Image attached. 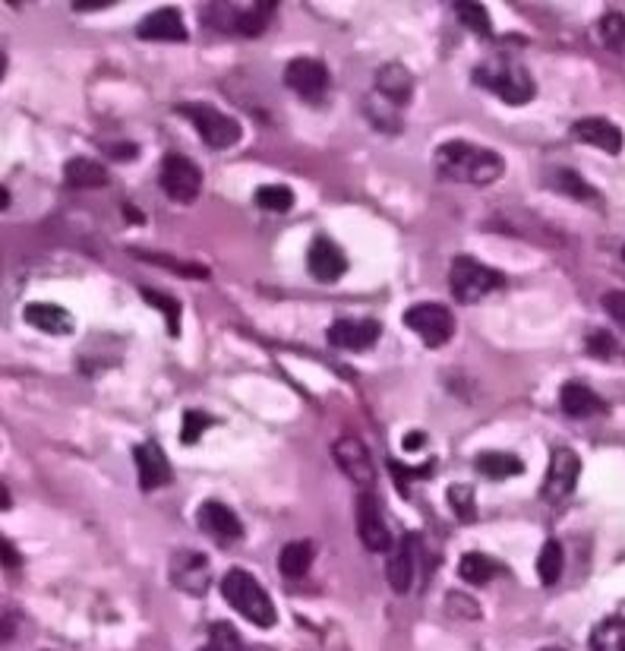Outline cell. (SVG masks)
I'll use <instances>...</instances> for the list:
<instances>
[{
	"label": "cell",
	"instance_id": "f6af8a7d",
	"mask_svg": "<svg viewBox=\"0 0 625 651\" xmlns=\"http://www.w3.org/2000/svg\"><path fill=\"white\" fill-rule=\"evenodd\" d=\"M10 206V190L7 187H0V212H4Z\"/></svg>",
	"mask_w": 625,
	"mask_h": 651
},
{
	"label": "cell",
	"instance_id": "d6986e66",
	"mask_svg": "<svg viewBox=\"0 0 625 651\" xmlns=\"http://www.w3.org/2000/svg\"><path fill=\"white\" fill-rule=\"evenodd\" d=\"M196 522L203 531H209V535L221 538V541H234L244 535V525H240L237 519V512L225 503H218V500H209L196 509Z\"/></svg>",
	"mask_w": 625,
	"mask_h": 651
},
{
	"label": "cell",
	"instance_id": "30bf717a",
	"mask_svg": "<svg viewBox=\"0 0 625 651\" xmlns=\"http://www.w3.org/2000/svg\"><path fill=\"white\" fill-rule=\"evenodd\" d=\"M357 538L364 541V547L373 550V554H389L392 550L389 525H386V519H382L379 503L370 490L357 497Z\"/></svg>",
	"mask_w": 625,
	"mask_h": 651
},
{
	"label": "cell",
	"instance_id": "277c9868",
	"mask_svg": "<svg viewBox=\"0 0 625 651\" xmlns=\"http://www.w3.org/2000/svg\"><path fill=\"white\" fill-rule=\"evenodd\" d=\"M449 285H452L455 301L477 304V301L487 298V294H493L506 285V275L493 266H483L480 260H474V256H455L452 272H449Z\"/></svg>",
	"mask_w": 625,
	"mask_h": 651
},
{
	"label": "cell",
	"instance_id": "74e56055",
	"mask_svg": "<svg viewBox=\"0 0 625 651\" xmlns=\"http://www.w3.org/2000/svg\"><path fill=\"white\" fill-rule=\"evenodd\" d=\"M584 348H588L591 358L607 361V358H613V354H616V339H613L610 332L597 329V332H591V335H588V339H584Z\"/></svg>",
	"mask_w": 625,
	"mask_h": 651
},
{
	"label": "cell",
	"instance_id": "3957f363",
	"mask_svg": "<svg viewBox=\"0 0 625 651\" xmlns=\"http://www.w3.org/2000/svg\"><path fill=\"white\" fill-rule=\"evenodd\" d=\"M474 83L496 92L506 105H528L534 98V80L531 73L524 70L521 64H512V61H487L474 70Z\"/></svg>",
	"mask_w": 625,
	"mask_h": 651
},
{
	"label": "cell",
	"instance_id": "681fc988",
	"mask_svg": "<svg viewBox=\"0 0 625 651\" xmlns=\"http://www.w3.org/2000/svg\"><path fill=\"white\" fill-rule=\"evenodd\" d=\"M622 256H625V247H622Z\"/></svg>",
	"mask_w": 625,
	"mask_h": 651
},
{
	"label": "cell",
	"instance_id": "d4e9b609",
	"mask_svg": "<svg viewBox=\"0 0 625 651\" xmlns=\"http://www.w3.org/2000/svg\"><path fill=\"white\" fill-rule=\"evenodd\" d=\"M474 465H477L480 475L490 478V481L518 478L524 471V462L518 456H512V452H480V456L474 459Z\"/></svg>",
	"mask_w": 625,
	"mask_h": 651
},
{
	"label": "cell",
	"instance_id": "7dc6e473",
	"mask_svg": "<svg viewBox=\"0 0 625 651\" xmlns=\"http://www.w3.org/2000/svg\"><path fill=\"white\" fill-rule=\"evenodd\" d=\"M199 651H218L215 645H206V648H199Z\"/></svg>",
	"mask_w": 625,
	"mask_h": 651
},
{
	"label": "cell",
	"instance_id": "603a6c76",
	"mask_svg": "<svg viewBox=\"0 0 625 651\" xmlns=\"http://www.w3.org/2000/svg\"><path fill=\"white\" fill-rule=\"evenodd\" d=\"M64 181L73 190H92L108 184V168L95 159H70L64 168Z\"/></svg>",
	"mask_w": 625,
	"mask_h": 651
},
{
	"label": "cell",
	"instance_id": "cb8c5ba5",
	"mask_svg": "<svg viewBox=\"0 0 625 651\" xmlns=\"http://www.w3.org/2000/svg\"><path fill=\"white\" fill-rule=\"evenodd\" d=\"M313 560H316L313 541H291V544L281 547V554H278V572L288 579H300V576H307Z\"/></svg>",
	"mask_w": 625,
	"mask_h": 651
},
{
	"label": "cell",
	"instance_id": "ab89813d",
	"mask_svg": "<svg viewBox=\"0 0 625 651\" xmlns=\"http://www.w3.org/2000/svg\"><path fill=\"white\" fill-rule=\"evenodd\" d=\"M16 626H19V614L13 607H0V642H7L16 636Z\"/></svg>",
	"mask_w": 625,
	"mask_h": 651
},
{
	"label": "cell",
	"instance_id": "836d02e7",
	"mask_svg": "<svg viewBox=\"0 0 625 651\" xmlns=\"http://www.w3.org/2000/svg\"><path fill=\"white\" fill-rule=\"evenodd\" d=\"M600 38H603V45L613 48V51H622L625 45V16L610 10V13H603L600 19Z\"/></svg>",
	"mask_w": 625,
	"mask_h": 651
},
{
	"label": "cell",
	"instance_id": "8d00e7d4",
	"mask_svg": "<svg viewBox=\"0 0 625 651\" xmlns=\"http://www.w3.org/2000/svg\"><path fill=\"white\" fill-rule=\"evenodd\" d=\"M136 256H139V260L158 263V266H168L177 275H190V279H206V275H209V269L193 266V263H180V260H174V256H165V253H136Z\"/></svg>",
	"mask_w": 625,
	"mask_h": 651
},
{
	"label": "cell",
	"instance_id": "c3c4849f",
	"mask_svg": "<svg viewBox=\"0 0 625 651\" xmlns=\"http://www.w3.org/2000/svg\"><path fill=\"white\" fill-rule=\"evenodd\" d=\"M543 651H566V648H543Z\"/></svg>",
	"mask_w": 625,
	"mask_h": 651
},
{
	"label": "cell",
	"instance_id": "4316f807",
	"mask_svg": "<svg viewBox=\"0 0 625 651\" xmlns=\"http://www.w3.org/2000/svg\"><path fill=\"white\" fill-rule=\"evenodd\" d=\"M591 651H625V617H610L594 626Z\"/></svg>",
	"mask_w": 625,
	"mask_h": 651
},
{
	"label": "cell",
	"instance_id": "9c48e42d",
	"mask_svg": "<svg viewBox=\"0 0 625 651\" xmlns=\"http://www.w3.org/2000/svg\"><path fill=\"white\" fill-rule=\"evenodd\" d=\"M578 478H581V459L575 456L572 449L556 446L553 456H550L547 481H543V490H540L543 500H550V503L566 500L569 493L578 487Z\"/></svg>",
	"mask_w": 625,
	"mask_h": 651
},
{
	"label": "cell",
	"instance_id": "e575fe53",
	"mask_svg": "<svg viewBox=\"0 0 625 651\" xmlns=\"http://www.w3.org/2000/svg\"><path fill=\"white\" fill-rule=\"evenodd\" d=\"M143 298H146L152 307H158L161 313H165V317H168V332L177 335V332H180V304H177L174 298H168V294L152 291V288H143Z\"/></svg>",
	"mask_w": 625,
	"mask_h": 651
},
{
	"label": "cell",
	"instance_id": "7bdbcfd3",
	"mask_svg": "<svg viewBox=\"0 0 625 651\" xmlns=\"http://www.w3.org/2000/svg\"><path fill=\"white\" fill-rule=\"evenodd\" d=\"M76 10H105L108 0H83V4H73Z\"/></svg>",
	"mask_w": 625,
	"mask_h": 651
},
{
	"label": "cell",
	"instance_id": "5bb4252c",
	"mask_svg": "<svg viewBox=\"0 0 625 651\" xmlns=\"http://www.w3.org/2000/svg\"><path fill=\"white\" fill-rule=\"evenodd\" d=\"M307 266H310V275L322 285H332L338 282L341 275L348 272V256L341 250L335 241L329 238H316L310 244V253H307Z\"/></svg>",
	"mask_w": 625,
	"mask_h": 651
},
{
	"label": "cell",
	"instance_id": "8fae6325",
	"mask_svg": "<svg viewBox=\"0 0 625 651\" xmlns=\"http://www.w3.org/2000/svg\"><path fill=\"white\" fill-rule=\"evenodd\" d=\"M417 569H420V535H405L398 541V547L389 550L386 579L398 595H408L414 588Z\"/></svg>",
	"mask_w": 625,
	"mask_h": 651
},
{
	"label": "cell",
	"instance_id": "60d3db41",
	"mask_svg": "<svg viewBox=\"0 0 625 651\" xmlns=\"http://www.w3.org/2000/svg\"><path fill=\"white\" fill-rule=\"evenodd\" d=\"M19 563H23V557H19V550L0 535V566H7V569H16Z\"/></svg>",
	"mask_w": 625,
	"mask_h": 651
},
{
	"label": "cell",
	"instance_id": "7402d4cb",
	"mask_svg": "<svg viewBox=\"0 0 625 651\" xmlns=\"http://www.w3.org/2000/svg\"><path fill=\"white\" fill-rule=\"evenodd\" d=\"M23 317H26L29 326L42 329V332H48V335H70V332H73L70 310L57 307V304H29Z\"/></svg>",
	"mask_w": 625,
	"mask_h": 651
},
{
	"label": "cell",
	"instance_id": "5b68a950",
	"mask_svg": "<svg viewBox=\"0 0 625 651\" xmlns=\"http://www.w3.org/2000/svg\"><path fill=\"white\" fill-rule=\"evenodd\" d=\"M177 111L187 117V121L196 127V133L203 136V143L212 146V149H231V146L240 143V136H244V130H240V124H237V117L218 111L209 102H187V105H180Z\"/></svg>",
	"mask_w": 625,
	"mask_h": 651
},
{
	"label": "cell",
	"instance_id": "6da1fadb",
	"mask_svg": "<svg viewBox=\"0 0 625 651\" xmlns=\"http://www.w3.org/2000/svg\"><path fill=\"white\" fill-rule=\"evenodd\" d=\"M433 165H436V171L442 177H446V181L477 184V187H487V184L499 181L502 171H506V162H502L499 152L474 146V143H465V140L442 143L436 149Z\"/></svg>",
	"mask_w": 625,
	"mask_h": 651
},
{
	"label": "cell",
	"instance_id": "4fadbf2b",
	"mask_svg": "<svg viewBox=\"0 0 625 651\" xmlns=\"http://www.w3.org/2000/svg\"><path fill=\"white\" fill-rule=\"evenodd\" d=\"M382 326L376 320H357V317H345V320H335L326 332L329 345L335 348H345V351H367L370 345L379 342Z\"/></svg>",
	"mask_w": 625,
	"mask_h": 651
},
{
	"label": "cell",
	"instance_id": "ee69618b",
	"mask_svg": "<svg viewBox=\"0 0 625 651\" xmlns=\"http://www.w3.org/2000/svg\"><path fill=\"white\" fill-rule=\"evenodd\" d=\"M10 506H13V497H10V490H7V484H4V481H0V512H4V509H10Z\"/></svg>",
	"mask_w": 625,
	"mask_h": 651
},
{
	"label": "cell",
	"instance_id": "f546056e",
	"mask_svg": "<svg viewBox=\"0 0 625 651\" xmlns=\"http://www.w3.org/2000/svg\"><path fill=\"white\" fill-rule=\"evenodd\" d=\"M253 203L269 212H288L294 206V190L285 184H266L253 193Z\"/></svg>",
	"mask_w": 625,
	"mask_h": 651
},
{
	"label": "cell",
	"instance_id": "d6a6232c",
	"mask_svg": "<svg viewBox=\"0 0 625 651\" xmlns=\"http://www.w3.org/2000/svg\"><path fill=\"white\" fill-rule=\"evenodd\" d=\"M553 181H556V187H559L562 193L575 196V200H597V190H594L588 181H584L581 174H575L572 168H559Z\"/></svg>",
	"mask_w": 625,
	"mask_h": 651
},
{
	"label": "cell",
	"instance_id": "ffe728a7",
	"mask_svg": "<svg viewBox=\"0 0 625 651\" xmlns=\"http://www.w3.org/2000/svg\"><path fill=\"white\" fill-rule=\"evenodd\" d=\"M376 95L386 98L389 105L401 108L411 102L414 95V80L411 73L401 67V64H386L379 73H376Z\"/></svg>",
	"mask_w": 625,
	"mask_h": 651
},
{
	"label": "cell",
	"instance_id": "1f68e13d",
	"mask_svg": "<svg viewBox=\"0 0 625 651\" xmlns=\"http://www.w3.org/2000/svg\"><path fill=\"white\" fill-rule=\"evenodd\" d=\"M449 506H452V512H455L461 522L471 525V522L477 519L474 487H471V484H452V487H449Z\"/></svg>",
	"mask_w": 625,
	"mask_h": 651
},
{
	"label": "cell",
	"instance_id": "8992f818",
	"mask_svg": "<svg viewBox=\"0 0 625 651\" xmlns=\"http://www.w3.org/2000/svg\"><path fill=\"white\" fill-rule=\"evenodd\" d=\"M405 326L417 332L427 348H442L455 335V317L442 304H414L405 310Z\"/></svg>",
	"mask_w": 625,
	"mask_h": 651
},
{
	"label": "cell",
	"instance_id": "9a60e30c",
	"mask_svg": "<svg viewBox=\"0 0 625 651\" xmlns=\"http://www.w3.org/2000/svg\"><path fill=\"white\" fill-rule=\"evenodd\" d=\"M285 86L304 98H316L329 86V70L316 57H294L285 67Z\"/></svg>",
	"mask_w": 625,
	"mask_h": 651
},
{
	"label": "cell",
	"instance_id": "bcb514c9",
	"mask_svg": "<svg viewBox=\"0 0 625 651\" xmlns=\"http://www.w3.org/2000/svg\"><path fill=\"white\" fill-rule=\"evenodd\" d=\"M4 73H7V54L0 51V80H4Z\"/></svg>",
	"mask_w": 625,
	"mask_h": 651
},
{
	"label": "cell",
	"instance_id": "52a82bcc",
	"mask_svg": "<svg viewBox=\"0 0 625 651\" xmlns=\"http://www.w3.org/2000/svg\"><path fill=\"white\" fill-rule=\"evenodd\" d=\"M158 181H161V190H165L174 203H193L199 196V187H203V174H199L193 159L171 152L165 155V162H161Z\"/></svg>",
	"mask_w": 625,
	"mask_h": 651
},
{
	"label": "cell",
	"instance_id": "f35d334b",
	"mask_svg": "<svg viewBox=\"0 0 625 651\" xmlns=\"http://www.w3.org/2000/svg\"><path fill=\"white\" fill-rule=\"evenodd\" d=\"M603 310H607L610 317L625 329V291H610V294H603Z\"/></svg>",
	"mask_w": 625,
	"mask_h": 651
},
{
	"label": "cell",
	"instance_id": "b9f144b4",
	"mask_svg": "<svg viewBox=\"0 0 625 651\" xmlns=\"http://www.w3.org/2000/svg\"><path fill=\"white\" fill-rule=\"evenodd\" d=\"M423 443H427V437H423V433H408V437H405V449H408V452L423 449Z\"/></svg>",
	"mask_w": 625,
	"mask_h": 651
},
{
	"label": "cell",
	"instance_id": "7a4b0ae2",
	"mask_svg": "<svg viewBox=\"0 0 625 651\" xmlns=\"http://www.w3.org/2000/svg\"><path fill=\"white\" fill-rule=\"evenodd\" d=\"M221 595H225V601L237 610L240 617H247L253 626H259V629L275 626L278 614H275L269 591L262 588L247 569H228L225 579H221Z\"/></svg>",
	"mask_w": 625,
	"mask_h": 651
},
{
	"label": "cell",
	"instance_id": "ac0fdd59",
	"mask_svg": "<svg viewBox=\"0 0 625 651\" xmlns=\"http://www.w3.org/2000/svg\"><path fill=\"white\" fill-rule=\"evenodd\" d=\"M136 35L146 42H187V26L174 7H161L136 26Z\"/></svg>",
	"mask_w": 625,
	"mask_h": 651
},
{
	"label": "cell",
	"instance_id": "ba28073f",
	"mask_svg": "<svg viewBox=\"0 0 625 651\" xmlns=\"http://www.w3.org/2000/svg\"><path fill=\"white\" fill-rule=\"evenodd\" d=\"M171 585L180 588L190 598H203L209 585H212V569H209V557L196 554V550H177L171 557Z\"/></svg>",
	"mask_w": 625,
	"mask_h": 651
},
{
	"label": "cell",
	"instance_id": "484cf974",
	"mask_svg": "<svg viewBox=\"0 0 625 651\" xmlns=\"http://www.w3.org/2000/svg\"><path fill=\"white\" fill-rule=\"evenodd\" d=\"M499 572H502V563H496L487 554H477V550L458 560V576L465 579L468 585H487V582H493L499 576Z\"/></svg>",
	"mask_w": 625,
	"mask_h": 651
},
{
	"label": "cell",
	"instance_id": "d590c367",
	"mask_svg": "<svg viewBox=\"0 0 625 651\" xmlns=\"http://www.w3.org/2000/svg\"><path fill=\"white\" fill-rule=\"evenodd\" d=\"M212 427V418L206 411H187L184 414V427H180V443L184 446H193L199 443V437Z\"/></svg>",
	"mask_w": 625,
	"mask_h": 651
},
{
	"label": "cell",
	"instance_id": "f1b7e54d",
	"mask_svg": "<svg viewBox=\"0 0 625 651\" xmlns=\"http://www.w3.org/2000/svg\"><path fill=\"white\" fill-rule=\"evenodd\" d=\"M562 566H566V554H562V544L559 541H547L537 557V576L543 585H556L562 576Z\"/></svg>",
	"mask_w": 625,
	"mask_h": 651
},
{
	"label": "cell",
	"instance_id": "44dd1931",
	"mask_svg": "<svg viewBox=\"0 0 625 651\" xmlns=\"http://www.w3.org/2000/svg\"><path fill=\"white\" fill-rule=\"evenodd\" d=\"M559 405L569 418H591V414H603L607 405L597 396L594 389H588L584 383H566L559 389Z\"/></svg>",
	"mask_w": 625,
	"mask_h": 651
},
{
	"label": "cell",
	"instance_id": "e0dca14e",
	"mask_svg": "<svg viewBox=\"0 0 625 651\" xmlns=\"http://www.w3.org/2000/svg\"><path fill=\"white\" fill-rule=\"evenodd\" d=\"M572 136L578 143L603 149L610 155L622 152V130L616 124H610L607 117H581V121L572 124Z\"/></svg>",
	"mask_w": 625,
	"mask_h": 651
},
{
	"label": "cell",
	"instance_id": "7c38bea8",
	"mask_svg": "<svg viewBox=\"0 0 625 651\" xmlns=\"http://www.w3.org/2000/svg\"><path fill=\"white\" fill-rule=\"evenodd\" d=\"M332 456L338 462V468L345 471V475L357 484V487H364L370 490L376 484V465H373V456H370V449L354 440V437H341L335 446H332Z\"/></svg>",
	"mask_w": 625,
	"mask_h": 651
},
{
	"label": "cell",
	"instance_id": "83f0119b",
	"mask_svg": "<svg viewBox=\"0 0 625 651\" xmlns=\"http://www.w3.org/2000/svg\"><path fill=\"white\" fill-rule=\"evenodd\" d=\"M272 13H275V4H253L250 10H240L237 13V23H234V32L237 35H247V38H256V35L266 32Z\"/></svg>",
	"mask_w": 625,
	"mask_h": 651
},
{
	"label": "cell",
	"instance_id": "2e32d148",
	"mask_svg": "<svg viewBox=\"0 0 625 651\" xmlns=\"http://www.w3.org/2000/svg\"><path fill=\"white\" fill-rule=\"evenodd\" d=\"M133 459H136V471H139V487L143 490H158L171 484L174 471L171 462L165 456V449L155 446V443H139L133 449Z\"/></svg>",
	"mask_w": 625,
	"mask_h": 651
},
{
	"label": "cell",
	"instance_id": "4dcf8cb0",
	"mask_svg": "<svg viewBox=\"0 0 625 651\" xmlns=\"http://www.w3.org/2000/svg\"><path fill=\"white\" fill-rule=\"evenodd\" d=\"M455 13H458V23L468 26L471 32H477V35H493L487 7H480V4H471V0H465V4H455Z\"/></svg>",
	"mask_w": 625,
	"mask_h": 651
}]
</instances>
